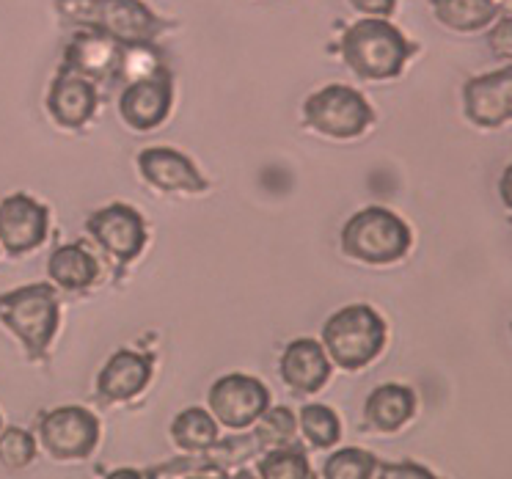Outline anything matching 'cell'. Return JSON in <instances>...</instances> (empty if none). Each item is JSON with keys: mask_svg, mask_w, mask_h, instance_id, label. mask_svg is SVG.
<instances>
[{"mask_svg": "<svg viewBox=\"0 0 512 479\" xmlns=\"http://www.w3.org/2000/svg\"><path fill=\"white\" fill-rule=\"evenodd\" d=\"M56 9L67 23L97 31L122 47L152 45L163 31V23L141 0H56Z\"/></svg>", "mask_w": 512, "mask_h": 479, "instance_id": "obj_1", "label": "cell"}, {"mask_svg": "<svg viewBox=\"0 0 512 479\" xmlns=\"http://www.w3.org/2000/svg\"><path fill=\"white\" fill-rule=\"evenodd\" d=\"M339 53L358 78L394 80L408 64L413 47L386 17H367L347 28Z\"/></svg>", "mask_w": 512, "mask_h": 479, "instance_id": "obj_2", "label": "cell"}, {"mask_svg": "<svg viewBox=\"0 0 512 479\" xmlns=\"http://www.w3.org/2000/svg\"><path fill=\"white\" fill-rule=\"evenodd\" d=\"M386 336H389L386 320L367 303H353L325 320L320 342L336 367L356 372L383 353Z\"/></svg>", "mask_w": 512, "mask_h": 479, "instance_id": "obj_3", "label": "cell"}, {"mask_svg": "<svg viewBox=\"0 0 512 479\" xmlns=\"http://www.w3.org/2000/svg\"><path fill=\"white\" fill-rule=\"evenodd\" d=\"M411 240V229L397 212L372 204L342 226L339 246L364 265H394L411 251Z\"/></svg>", "mask_w": 512, "mask_h": 479, "instance_id": "obj_4", "label": "cell"}, {"mask_svg": "<svg viewBox=\"0 0 512 479\" xmlns=\"http://www.w3.org/2000/svg\"><path fill=\"white\" fill-rule=\"evenodd\" d=\"M56 292L50 284H31L0 295V323L9 325L31 358H42L58 331Z\"/></svg>", "mask_w": 512, "mask_h": 479, "instance_id": "obj_5", "label": "cell"}, {"mask_svg": "<svg viewBox=\"0 0 512 479\" xmlns=\"http://www.w3.org/2000/svg\"><path fill=\"white\" fill-rule=\"evenodd\" d=\"M303 116L312 130L328 138H339V141L358 138L375 119L364 94L339 83L314 91L312 97L303 102Z\"/></svg>", "mask_w": 512, "mask_h": 479, "instance_id": "obj_6", "label": "cell"}, {"mask_svg": "<svg viewBox=\"0 0 512 479\" xmlns=\"http://www.w3.org/2000/svg\"><path fill=\"white\" fill-rule=\"evenodd\" d=\"M207 405L218 424L229 430H245L270 408V391L254 375L232 372L212 383Z\"/></svg>", "mask_w": 512, "mask_h": 479, "instance_id": "obj_7", "label": "cell"}, {"mask_svg": "<svg viewBox=\"0 0 512 479\" xmlns=\"http://www.w3.org/2000/svg\"><path fill=\"white\" fill-rule=\"evenodd\" d=\"M39 435L56 460H83L100 444V422L89 408L64 405L47 413L39 424Z\"/></svg>", "mask_w": 512, "mask_h": 479, "instance_id": "obj_8", "label": "cell"}, {"mask_svg": "<svg viewBox=\"0 0 512 479\" xmlns=\"http://www.w3.org/2000/svg\"><path fill=\"white\" fill-rule=\"evenodd\" d=\"M86 229L119 265H130L135 257H141L146 246L144 215L124 201L108 204L89 215Z\"/></svg>", "mask_w": 512, "mask_h": 479, "instance_id": "obj_9", "label": "cell"}, {"mask_svg": "<svg viewBox=\"0 0 512 479\" xmlns=\"http://www.w3.org/2000/svg\"><path fill=\"white\" fill-rule=\"evenodd\" d=\"M174 102V83L166 67H155L144 78L127 83L119 94V116L138 133L155 130L166 122Z\"/></svg>", "mask_w": 512, "mask_h": 479, "instance_id": "obj_10", "label": "cell"}, {"mask_svg": "<svg viewBox=\"0 0 512 479\" xmlns=\"http://www.w3.org/2000/svg\"><path fill=\"white\" fill-rule=\"evenodd\" d=\"M50 232V210L42 201L25 193H14L0 201V246L20 257L34 251L47 240Z\"/></svg>", "mask_w": 512, "mask_h": 479, "instance_id": "obj_11", "label": "cell"}, {"mask_svg": "<svg viewBox=\"0 0 512 479\" xmlns=\"http://www.w3.org/2000/svg\"><path fill=\"white\" fill-rule=\"evenodd\" d=\"M463 111H466L468 122L485 127V130L512 122V64L499 72L466 80Z\"/></svg>", "mask_w": 512, "mask_h": 479, "instance_id": "obj_12", "label": "cell"}, {"mask_svg": "<svg viewBox=\"0 0 512 479\" xmlns=\"http://www.w3.org/2000/svg\"><path fill=\"white\" fill-rule=\"evenodd\" d=\"M138 171L152 188L168 190V193H204L210 185L199 174V168L193 166V160L171 146L144 149L138 155Z\"/></svg>", "mask_w": 512, "mask_h": 479, "instance_id": "obj_13", "label": "cell"}, {"mask_svg": "<svg viewBox=\"0 0 512 479\" xmlns=\"http://www.w3.org/2000/svg\"><path fill=\"white\" fill-rule=\"evenodd\" d=\"M281 380L295 394H317L331 380L334 361L325 353L323 342L312 336H301L281 353Z\"/></svg>", "mask_w": 512, "mask_h": 479, "instance_id": "obj_14", "label": "cell"}, {"mask_svg": "<svg viewBox=\"0 0 512 479\" xmlns=\"http://www.w3.org/2000/svg\"><path fill=\"white\" fill-rule=\"evenodd\" d=\"M152 369H155L152 356L135 350H116L97 375V397L105 405L133 400L149 386Z\"/></svg>", "mask_w": 512, "mask_h": 479, "instance_id": "obj_15", "label": "cell"}, {"mask_svg": "<svg viewBox=\"0 0 512 479\" xmlns=\"http://www.w3.org/2000/svg\"><path fill=\"white\" fill-rule=\"evenodd\" d=\"M100 97H97V86L89 78H83L78 72H58V78L50 86L47 94V111L56 119L61 127H83L91 122V116L97 113Z\"/></svg>", "mask_w": 512, "mask_h": 479, "instance_id": "obj_16", "label": "cell"}, {"mask_svg": "<svg viewBox=\"0 0 512 479\" xmlns=\"http://www.w3.org/2000/svg\"><path fill=\"white\" fill-rule=\"evenodd\" d=\"M416 413V394L402 383H383L364 402V419L378 433H397Z\"/></svg>", "mask_w": 512, "mask_h": 479, "instance_id": "obj_17", "label": "cell"}, {"mask_svg": "<svg viewBox=\"0 0 512 479\" xmlns=\"http://www.w3.org/2000/svg\"><path fill=\"white\" fill-rule=\"evenodd\" d=\"M122 45H116L108 36L97 34V31H86L72 39L67 47V67L75 69L83 78H105L113 69L122 64Z\"/></svg>", "mask_w": 512, "mask_h": 479, "instance_id": "obj_18", "label": "cell"}, {"mask_svg": "<svg viewBox=\"0 0 512 479\" xmlns=\"http://www.w3.org/2000/svg\"><path fill=\"white\" fill-rule=\"evenodd\" d=\"M47 273L61 290L83 292L100 279V262L83 243L56 248L47 259Z\"/></svg>", "mask_w": 512, "mask_h": 479, "instance_id": "obj_19", "label": "cell"}, {"mask_svg": "<svg viewBox=\"0 0 512 479\" xmlns=\"http://www.w3.org/2000/svg\"><path fill=\"white\" fill-rule=\"evenodd\" d=\"M430 6L435 20L457 34L482 31L501 14L496 0H430Z\"/></svg>", "mask_w": 512, "mask_h": 479, "instance_id": "obj_20", "label": "cell"}, {"mask_svg": "<svg viewBox=\"0 0 512 479\" xmlns=\"http://www.w3.org/2000/svg\"><path fill=\"white\" fill-rule=\"evenodd\" d=\"M171 438L185 452H204L218 441V422L204 408H185L171 422Z\"/></svg>", "mask_w": 512, "mask_h": 479, "instance_id": "obj_21", "label": "cell"}, {"mask_svg": "<svg viewBox=\"0 0 512 479\" xmlns=\"http://www.w3.org/2000/svg\"><path fill=\"white\" fill-rule=\"evenodd\" d=\"M259 477L265 479H312L309 457L298 441L273 446L268 455L259 463Z\"/></svg>", "mask_w": 512, "mask_h": 479, "instance_id": "obj_22", "label": "cell"}, {"mask_svg": "<svg viewBox=\"0 0 512 479\" xmlns=\"http://www.w3.org/2000/svg\"><path fill=\"white\" fill-rule=\"evenodd\" d=\"M298 427L303 435L309 438V444L317 449H331L339 444L342 438V422H339V413L334 408H328L323 402H309L303 405L298 413Z\"/></svg>", "mask_w": 512, "mask_h": 479, "instance_id": "obj_23", "label": "cell"}, {"mask_svg": "<svg viewBox=\"0 0 512 479\" xmlns=\"http://www.w3.org/2000/svg\"><path fill=\"white\" fill-rule=\"evenodd\" d=\"M378 471V457L369 455L364 449H339L325 460L323 477L325 479H369Z\"/></svg>", "mask_w": 512, "mask_h": 479, "instance_id": "obj_24", "label": "cell"}, {"mask_svg": "<svg viewBox=\"0 0 512 479\" xmlns=\"http://www.w3.org/2000/svg\"><path fill=\"white\" fill-rule=\"evenodd\" d=\"M256 422H259L256 424V441L262 446H268V449L298 441V419H295V413L287 405L268 408Z\"/></svg>", "mask_w": 512, "mask_h": 479, "instance_id": "obj_25", "label": "cell"}, {"mask_svg": "<svg viewBox=\"0 0 512 479\" xmlns=\"http://www.w3.org/2000/svg\"><path fill=\"white\" fill-rule=\"evenodd\" d=\"M36 457L34 435L23 427H9L0 433V463L6 468H25Z\"/></svg>", "mask_w": 512, "mask_h": 479, "instance_id": "obj_26", "label": "cell"}, {"mask_svg": "<svg viewBox=\"0 0 512 479\" xmlns=\"http://www.w3.org/2000/svg\"><path fill=\"white\" fill-rule=\"evenodd\" d=\"M490 25H493L488 31L490 53L501 58V61H512V14H507V17H501V20Z\"/></svg>", "mask_w": 512, "mask_h": 479, "instance_id": "obj_27", "label": "cell"}, {"mask_svg": "<svg viewBox=\"0 0 512 479\" xmlns=\"http://www.w3.org/2000/svg\"><path fill=\"white\" fill-rule=\"evenodd\" d=\"M378 474L383 479H433V471H427L419 463H378Z\"/></svg>", "mask_w": 512, "mask_h": 479, "instance_id": "obj_28", "label": "cell"}, {"mask_svg": "<svg viewBox=\"0 0 512 479\" xmlns=\"http://www.w3.org/2000/svg\"><path fill=\"white\" fill-rule=\"evenodd\" d=\"M350 6L356 12L367 14V17H386L389 20L397 9V0H350Z\"/></svg>", "mask_w": 512, "mask_h": 479, "instance_id": "obj_29", "label": "cell"}, {"mask_svg": "<svg viewBox=\"0 0 512 479\" xmlns=\"http://www.w3.org/2000/svg\"><path fill=\"white\" fill-rule=\"evenodd\" d=\"M499 193H501V201H504V207L512 210V163L504 168V174H501Z\"/></svg>", "mask_w": 512, "mask_h": 479, "instance_id": "obj_30", "label": "cell"}, {"mask_svg": "<svg viewBox=\"0 0 512 479\" xmlns=\"http://www.w3.org/2000/svg\"><path fill=\"white\" fill-rule=\"evenodd\" d=\"M122 477H135V479H141V471H113V474H108V479H122Z\"/></svg>", "mask_w": 512, "mask_h": 479, "instance_id": "obj_31", "label": "cell"}, {"mask_svg": "<svg viewBox=\"0 0 512 479\" xmlns=\"http://www.w3.org/2000/svg\"><path fill=\"white\" fill-rule=\"evenodd\" d=\"M499 3V9H504V12L512 14V0H496Z\"/></svg>", "mask_w": 512, "mask_h": 479, "instance_id": "obj_32", "label": "cell"}, {"mask_svg": "<svg viewBox=\"0 0 512 479\" xmlns=\"http://www.w3.org/2000/svg\"><path fill=\"white\" fill-rule=\"evenodd\" d=\"M0 427H3V419H0Z\"/></svg>", "mask_w": 512, "mask_h": 479, "instance_id": "obj_33", "label": "cell"}, {"mask_svg": "<svg viewBox=\"0 0 512 479\" xmlns=\"http://www.w3.org/2000/svg\"><path fill=\"white\" fill-rule=\"evenodd\" d=\"M510 331H512V325H510Z\"/></svg>", "mask_w": 512, "mask_h": 479, "instance_id": "obj_34", "label": "cell"}]
</instances>
